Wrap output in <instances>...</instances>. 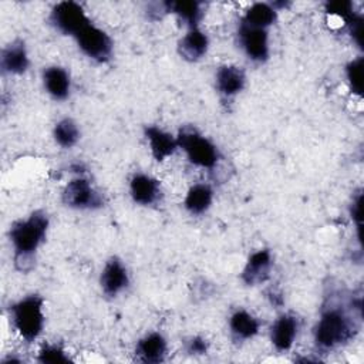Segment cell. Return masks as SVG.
<instances>
[{
  "label": "cell",
  "instance_id": "obj_1",
  "mask_svg": "<svg viewBox=\"0 0 364 364\" xmlns=\"http://www.w3.org/2000/svg\"><path fill=\"white\" fill-rule=\"evenodd\" d=\"M48 226V216L40 209L11 225L9 236L14 250L13 263L18 272L28 273L34 267L36 253L46 240Z\"/></svg>",
  "mask_w": 364,
  "mask_h": 364
},
{
  "label": "cell",
  "instance_id": "obj_2",
  "mask_svg": "<svg viewBox=\"0 0 364 364\" xmlns=\"http://www.w3.org/2000/svg\"><path fill=\"white\" fill-rule=\"evenodd\" d=\"M358 327L353 316L341 306L324 307L314 327V343L320 351H333L348 343Z\"/></svg>",
  "mask_w": 364,
  "mask_h": 364
},
{
  "label": "cell",
  "instance_id": "obj_3",
  "mask_svg": "<svg viewBox=\"0 0 364 364\" xmlns=\"http://www.w3.org/2000/svg\"><path fill=\"white\" fill-rule=\"evenodd\" d=\"M9 317L16 333L27 343L36 341L44 328V299L38 294H28L13 303Z\"/></svg>",
  "mask_w": 364,
  "mask_h": 364
},
{
  "label": "cell",
  "instance_id": "obj_4",
  "mask_svg": "<svg viewBox=\"0 0 364 364\" xmlns=\"http://www.w3.org/2000/svg\"><path fill=\"white\" fill-rule=\"evenodd\" d=\"M176 141L178 148L186 154V158L195 166L212 169L220 158L218 146L193 127L181 128Z\"/></svg>",
  "mask_w": 364,
  "mask_h": 364
},
{
  "label": "cell",
  "instance_id": "obj_5",
  "mask_svg": "<svg viewBox=\"0 0 364 364\" xmlns=\"http://www.w3.org/2000/svg\"><path fill=\"white\" fill-rule=\"evenodd\" d=\"M80 50L91 60L97 63H105L111 58L114 43L112 38L102 28L97 27L91 21L82 27L74 36Z\"/></svg>",
  "mask_w": 364,
  "mask_h": 364
},
{
  "label": "cell",
  "instance_id": "obj_6",
  "mask_svg": "<svg viewBox=\"0 0 364 364\" xmlns=\"http://www.w3.org/2000/svg\"><path fill=\"white\" fill-rule=\"evenodd\" d=\"M61 200L73 209H100L104 206L102 195L92 188L91 182L82 176L71 179L61 192Z\"/></svg>",
  "mask_w": 364,
  "mask_h": 364
},
{
  "label": "cell",
  "instance_id": "obj_7",
  "mask_svg": "<svg viewBox=\"0 0 364 364\" xmlns=\"http://www.w3.org/2000/svg\"><path fill=\"white\" fill-rule=\"evenodd\" d=\"M90 23L82 6L75 1H60L50 13V24L65 36H75Z\"/></svg>",
  "mask_w": 364,
  "mask_h": 364
},
{
  "label": "cell",
  "instance_id": "obj_8",
  "mask_svg": "<svg viewBox=\"0 0 364 364\" xmlns=\"http://www.w3.org/2000/svg\"><path fill=\"white\" fill-rule=\"evenodd\" d=\"M237 40L245 55L253 63H264L269 58V31L249 26L243 21L237 27Z\"/></svg>",
  "mask_w": 364,
  "mask_h": 364
},
{
  "label": "cell",
  "instance_id": "obj_9",
  "mask_svg": "<svg viewBox=\"0 0 364 364\" xmlns=\"http://www.w3.org/2000/svg\"><path fill=\"white\" fill-rule=\"evenodd\" d=\"M129 284V273L127 266L124 264V262L117 257L112 256L109 257L100 274V286L102 293L107 297H117L119 293H122Z\"/></svg>",
  "mask_w": 364,
  "mask_h": 364
},
{
  "label": "cell",
  "instance_id": "obj_10",
  "mask_svg": "<svg viewBox=\"0 0 364 364\" xmlns=\"http://www.w3.org/2000/svg\"><path fill=\"white\" fill-rule=\"evenodd\" d=\"M272 267H273L272 252L269 249H259L249 256L240 273V279L246 286L262 284L270 277Z\"/></svg>",
  "mask_w": 364,
  "mask_h": 364
},
{
  "label": "cell",
  "instance_id": "obj_11",
  "mask_svg": "<svg viewBox=\"0 0 364 364\" xmlns=\"http://www.w3.org/2000/svg\"><path fill=\"white\" fill-rule=\"evenodd\" d=\"M299 334V318L291 313L280 314L270 327V341L277 353L289 351Z\"/></svg>",
  "mask_w": 364,
  "mask_h": 364
},
{
  "label": "cell",
  "instance_id": "obj_12",
  "mask_svg": "<svg viewBox=\"0 0 364 364\" xmlns=\"http://www.w3.org/2000/svg\"><path fill=\"white\" fill-rule=\"evenodd\" d=\"M129 195L132 200L142 206H151L155 205L161 196L162 189L158 179H155L151 175L138 172L134 173L129 181Z\"/></svg>",
  "mask_w": 364,
  "mask_h": 364
},
{
  "label": "cell",
  "instance_id": "obj_13",
  "mask_svg": "<svg viewBox=\"0 0 364 364\" xmlns=\"http://www.w3.org/2000/svg\"><path fill=\"white\" fill-rule=\"evenodd\" d=\"M168 343L165 337L158 333L152 331L145 334L142 338L136 341L135 346V358L145 364H158L162 363L166 357Z\"/></svg>",
  "mask_w": 364,
  "mask_h": 364
},
{
  "label": "cell",
  "instance_id": "obj_14",
  "mask_svg": "<svg viewBox=\"0 0 364 364\" xmlns=\"http://www.w3.org/2000/svg\"><path fill=\"white\" fill-rule=\"evenodd\" d=\"M246 84L245 71L233 64L220 65L215 74V87L216 91L223 98H233L237 95Z\"/></svg>",
  "mask_w": 364,
  "mask_h": 364
},
{
  "label": "cell",
  "instance_id": "obj_15",
  "mask_svg": "<svg viewBox=\"0 0 364 364\" xmlns=\"http://www.w3.org/2000/svg\"><path fill=\"white\" fill-rule=\"evenodd\" d=\"M0 65L3 73L10 75H20L24 74L30 65L28 53L23 40H13L7 44L0 57Z\"/></svg>",
  "mask_w": 364,
  "mask_h": 364
},
{
  "label": "cell",
  "instance_id": "obj_16",
  "mask_svg": "<svg viewBox=\"0 0 364 364\" xmlns=\"http://www.w3.org/2000/svg\"><path fill=\"white\" fill-rule=\"evenodd\" d=\"M144 132H145L151 154L158 162L165 161L166 158L173 155V152L178 149L176 136L164 131L162 128L156 125H149V127H145Z\"/></svg>",
  "mask_w": 364,
  "mask_h": 364
},
{
  "label": "cell",
  "instance_id": "obj_17",
  "mask_svg": "<svg viewBox=\"0 0 364 364\" xmlns=\"http://www.w3.org/2000/svg\"><path fill=\"white\" fill-rule=\"evenodd\" d=\"M43 84L47 94L57 100L64 101L71 92V78L68 71L60 65H50L43 71Z\"/></svg>",
  "mask_w": 364,
  "mask_h": 364
},
{
  "label": "cell",
  "instance_id": "obj_18",
  "mask_svg": "<svg viewBox=\"0 0 364 364\" xmlns=\"http://www.w3.org/2000/svg\"><path fill=\"white\" fill-rule=\"evenodd\" d=\"M208 48H209V38L198 27L189 28L178 43L179 55L189 63H195L203 58L208 53Z\"/></svg>",
  "mask_w": 364,
  "mask_h": 364
},
{
  "label": "cell",
  "instance_id": "obj_19",
  "mask_svg": "<svg viewBox=\"0 0 364 364\" xmlns=\"http://www.w3.org/2000/svg\"><path fill=\"white\" fill-rule=\"evenodd\" d=\"M259 328H260L259 320L247 310H243V309L236 310L229 317V330L235 341L242 343V341L252 340L259 333Z\"/></svg>",
  "mask_w": 364,
  "mask_h": 364
},
{
  "label": "cell",
  "instance_id": "obj_20",
  "mask_svg": "<svg viewBox=\"0 0 364 364\" xmlns=\"http://www.w3.org/2000/svg\"><path fill=\"white\" fill-rule=\"evenodd\" d=\"M213 202V189L208 183L192 185L185 196L183 205L191 215L205 213Z\"/></svg>",
  "mask_w": 364,
  "mask_h": 364
},
{
  "label": "cell",
  "instance_id": "obj_21",
  "mask_svg": "<svg viewBox=\"0 0 364 364\" xmlns=\"http://www.w3.org/2000/svg\"><path fill=\"white\" fill-rule=\"evenodd\" d=\"M277 18V11L273 4L269 3H253L246 11L245 16L242 17L240 21L259 27V28H269L270 26L274 24Z\"/></svg>",
  "mask_w": 364,
  "mask_h": 364
},
{
  "label": "cell",
  "instance_id": "obj_22",
  "mask_svg": "<svg viewBox=\"0 0 364 364\" xmlns=\"http://www.w3.org/2000/svg\"><path fill=\"white\" fill-rule=\"evenodd\" d=\"M168 11L173 13L181 21L189 28H196L203 17L202 3L183 0V1H168Z\"/></svg>",
  "mask_w": 364,
  "mask_h": 364
},
{
  "label": "cell",
  "instance_id": "obj_23",
  "mask_svg": "<svg viewBox=\"0 0 364 364\" xmlns=\"http://www.w3.org/2000/svg\"><path fill=\"white\" fill-rule=\"evenodd\" d=\"M80 128L77 122L71 118H63L58 122H55L53 129V136L55 142L65 149L73 148L78 139H80Z\"/></svg>",
  "mask_w": 364,
  "mask_h": 364
},
{
  "label": "cell",
  "instance_id": "obj_24",
  "mask_svg": "<svg viewBox=\"0 0 364 364\" xmlns=\"http://www.w3.org/2000/svg\"><path fill=\"white\" fill-rule=\"evenodd\" d=\"M37 361L43 364H64V363H71V358L61 346L46 344L38 350Z\"/></svg>",
  "mask_w": 364,
  "mask_h": 364
},
{
  "label": "cell",
  "instance_id": "obj_25",
  "mask_svg": "<svg viewBox=\"0 0 364 364\" xmlns=\"http://www.w3.org/2000/svg\"><path fill=\"white\" fill-rule=\"evenodd\" d=\"M363 68H364L363 57L351 60L346 67V77H347L348 85L351 91L358 95H361L363 92Z\"/></svg>",
  "mask_w": 364,
  "mask_h": 364
},
{
  "label": "cell",
  "instance_id": "obj_26",
  "mask_svg": "<svg viewBox=\"0 0 364 364\" xmlns=\"http://www.w3.org/2000/svg\"><path fill=\"white\" fill-rule=\"evenodd\" d=\"M185 350L191 355H203L209 350V343L200 336H192L185 341Z\"/></svg>",
  "mask_w": 364,
  "mask_h": 364
},
{
  "label": "cell",
  "instance_id": "obj_27",
  "mask_svg": "<svg viewBox=\"0 0 364 364\" xmlns=\"http://www.w3.org/2000/svg\"><path fill=\"white\" fill-rule=\"evenodd\" d=\"M361 200H363L361 193H358L357 199L353 200V203H351V218H353V220H355L358 230L361 229L360 228L361 226Z\"/></svg>",
  "mask_w": 364,
  "mask_h": 364
}]
</instances>
